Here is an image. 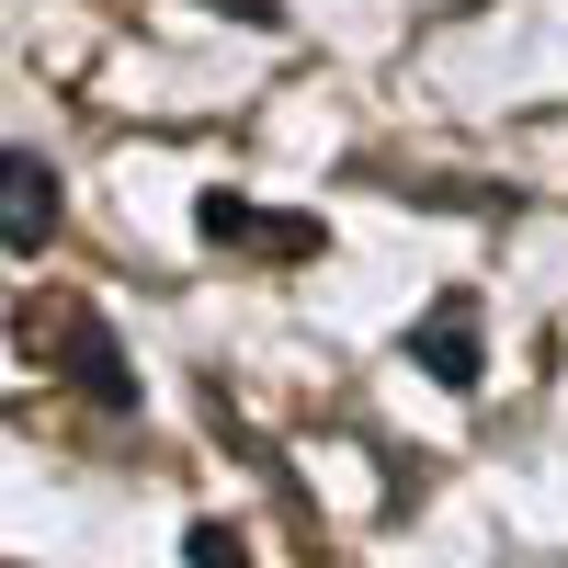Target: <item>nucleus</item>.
<instances>
[{
    "label": "nucleus",
    "instance_id": "obj_1",
    "mask_svg": "<svg viewBox=\"0 0 568 568\" xmlns=\"http://www.w3.org/2000/svg\"><path fill=\"white\" fill-rule=\"evenodd\" d=\"M45 364H58V375H69V387L91 398V409H136V364L114 353V329H103V318H91V307H69L58 329H45Z\"/></svg>",
    "mask_w": 568,
    "mask_h": 568
},
{
    "label": "nucleus",
    "instance_id": "obj_2",
    "mask_svg": "<svg viewBox=\"0 0 568 568\" xmlns=\"http://www.w3.org/2000/svg\"><path fill=\"white\" fill-rule=\"evenodd\" d=\"M194 227H205V251H262V262H307L318 251V216H284V205H251V194H205Z\"/></svg>",
    "mask_w": 568,
    "mask_h": 568
},
{
    "label": "nucleus",
    "instance_id": "obj_3",
    "mask_svg": "<svg viewBox=\"0 0 568 568\" xmlns=\"http://www.w3.org/2000/svg\"><path fill=\"white\" fill-rule=\"evenodd\" d=\"M0 194H12V216H0V240H12V251H45V240H58V171H45L34 149H0Z\"/></svg>",
    "mask_w": 568,
    "mask_h": 568
},
{
    "label": "nucleus",
    "instance_id": "obj_4",
    "mask_svg": "<svg viewBox=\"0 0 568 568\" xmlns=\"http://www.w3.org/2000/svg\"><path fill=\"white\" fill-rule=\"evenodd\" d=\"M409 364L444 375V387H478V296H444L433 318L409 329Z\"/></svg>",
    "mask_w": 568,
    "mask_h": 568
},
{
    "label": "nucleus",
    "instance_id": "obj_5",
    "mask_svg": "<svg viewBox=\"0 0 568 568\" xmlns=\"http://www.w3.org/2000/svg\"><path fill=\"white\" fill-rule=\"evenodd\" d=\"M182 557H194V568H251V546L227 535V524H194V535H182Z\"/></svg>",
    "mask_w": 568,
    "mask_h": 568
},
{
    "label": "nucleus",
    "instance_id": "obj_6",
    "mask_svg": "<svg viewBox=\"0 0 568 568\" xmlns=\"http://www.w3.org/2000/svg\"><path fill=\"white\" fill-rule=\"evenodd\" d=\"M216 12H240V23H273V0H216Z\"/></svg>",
    "mask_w": 568,
    "mask_h": 568
}]
</instances>
